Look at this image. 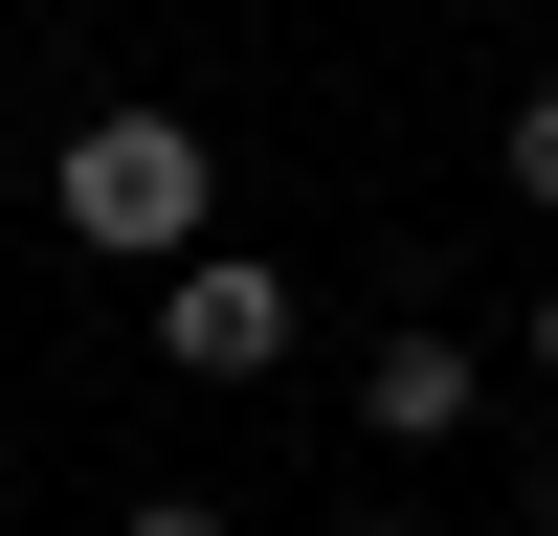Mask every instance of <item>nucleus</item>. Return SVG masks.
<instances>
[{"label": "nucleus", "mask_w": 558, "mask_h": 536, "mask_svg": "<svg viewBox=\"0 0 558 536\" xmlns=\"http://www.w3.org/2000/svg\"><path fill=\"white\" fill-rule=\"evenodd\" d=\"M134 536H223V491H134Z\"/></svg>", "instance_id": "39448f33"}, {"label": "nucleus", "mask_w": 558, "mask_h": 536, "mask_svg": "<svg viewBox=\"0 0 558 536\" xmlns=\"http://www.w3.org/2000/svg\"><path fill=\"white\" fill-rule=\"evenodd\" d=\"M492 157H514V202H536V223H558V68H536V89H514V112H492Z\"/></svg>", "instance_id": "20e7f679"}, {"label": "nucleus", "mask_w": 558, "mask_h": 536, "mask_svg": "<svg viewBox=\"0 0 558 536\" xmlns=\"http://www.w3.org/2000/svg\"><path fill=\"white\" fill-rule=\"evenodd\" d=\"M291 336H313V313H291V268H268V246L157 268V357H179V380H291Z\"/></svg>", "instance_id": "f03ea898"}, {"label": "nucleus", "mask_w": 558, "mask_h": 536, "mask_svg": "<svg viewBox=\"0 0 558 536\" xmlns=\"http://www.w3.org/2000/svg\"><path fill=\"white\" fill-rule=\"evenodd\" d=\"M536 380H558V291H536Z\"/></svg>", "instance_id": "0eeeda50"}, {"label": "nucleus", "mask_w": 558, "mask_h": 536, "mask_svg": "<svg viewBox=\"0 0 558 536\" xmlns=\"http://www.w3.org/2000/svg\"><path fill=\"white\" fill-rule=\"evenodd\" d=\"M336 536H425V514H336Z\"/></svg>", "instance_id": "423d86ee"}, {"label": "nucleus", "mask_w": 558, "mask_h": 536, "mask_svg": "<svg viewBox=\"0 0 558 536\" xmlns=\"http://www.w3.org/2000/svg\"><path fill=\"white\" fill-rule=\"evenodd\" d=\"M536 536H558V470H536Z\"/></svg>", "instance_id": "6e6552de"}, {"label": "nucleus", "mask_w": 558, "mask_h": 536, "mask_svg": "<svg viewBox=\"0 0 558 536\" xmlns=\"http://www.w3.org/2000/svg\"><path fill=\"white\" fill-rule=\"evenodd\" d=\"M470 402H492V357L447 336V313H402V336L357 357V425H380V447H470Z\"/></svg>", "instance_id": "7ed1b4c3"}, {"label": "nucleus", "mask_w": 558, "mask_h": 536, "mask_svg": "<svg viewBox=\"0 0 558 536\" xmlns=\"http://www.w3.org/2000/svg\"><path fill=\"white\" fill-rule=\"evenodd\" d=\"M45 202H68L89 268H202L223 246V134L202 112H89L68 157H45Z\"/></svg>", "instance_id": "f257e3e1"}]
</instances>
